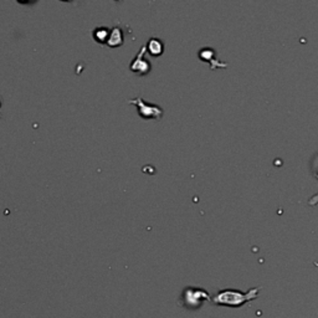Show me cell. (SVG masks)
<instances>
[{"instance_id":"obj_3","label":"cell","mask_w":318,"mask_h":318,"mask_svg":"<svg viewBox=\"0 0 318 318\" xmlns=\"http://www.w3.org/2000/svg\"><path fill=\"white\" fill-rule=\"evenodd\" d=\"M128 103L135 104L137 107L138 115L143 119H161L163 117L164 111L161 106L154 103H148L141 96L128 99Z\"/></svg>"},{"instance_id":"obj_8","label":"cell","mask_w":318,"mask_h":318,"mask_svg":"<svg viewBox=\"0 0 318 318\" xmlns=\"http://www.w3.org/2000/svg\"><path fill=\"white\" fill-rule=\"evenodd\" d=\"M309 168H311L312 175H313V177L318 180V152L313 155V157H312L311 162H309ZM317 204H318V193L308 200L309 206H314V205H317Z\"/></svg>"},{"instance_id":"obj_4","label":"cell","mask_w":318,"mask_h":318,"mask_svg":"<svg viewBox=\"0 0 318 318\" xmlns=\"http://www.w3.org/2000/svg\"><path fill=\"white\" fill-rule=\"evenodd\" d=\"M146 52H147V47H146V45H143V46L141 47V50H139V52L137 54V56L132 60V62H130V65H129V70L132 71V72L137 73V75L139 76L148 75V73L150 72V70H152V65H150V62L144 58Z\"/></svg>"},{"instance_id":"obj_9","label":"cell","mask_w":318,"mask_h":318,"mask_svg":"<svg viewBox=\"0 0 318 318\" xmlns=\"http://www.w3.org/2000/svg\"><path fill=\"white\" fill-rule=\"evenodd\" d=\"M110 34H111L110 28L99 26L93 30L92 35H93V39H95L97 42H99V44H107V41H109V38H110Z\"/></svg>"},{"instance_id":"obj_2","label":"cell","mask_w":318,"mask_h":318,"mask_svg":"<svg viewBox=\"0 0 318 318\" xmlns=\"http://www.w3.org/2000/svg\"><path fill=\"white\" fill-rule=\"evenodd\" d=\"M208 291L200 287H186L181 294V305L188 309H198L204 305V302L210 301Z\"/></svg>"},{"instance_id":"obj_5","label":"cell","mask_w":318,"mask_h":318,"mask_svg":"<svg viewBox=\"0 0 318 318\" xmlns=\"http://www.w3.org/2000/svg\"><path fill=\"white\" fill-rule=\"evenodd\" d=\"M198 56L200 58L201 61L209 62L210 67H211L213 70H215L217 67L226 66V64H220V62L218 61L217 58H215V51L214 49H211V47H203V49H200V51L198 52Z\"/></svg>"},{"instance_id":"obj_7","label":"cell","mask_w":318,"mask_h":318,"mask_svg":"<svg viewBox=\"0 0 318 318\" xmlns=\"http://www.w3.org/2000/svg\"><path fill=\"white\" fill-rule=\"evenodd\" d=\"M146 47L147 52H149L154 58H158L164 52V42L159 38H150L149 41L147 42Z\"/></svg>"},{"instance_id":"obj_1","label":"cell","mask_w":318,"mask_h":318,"mask_svg":"<svg viewBox=\"0 0 318 318\" xmlns=\"http://www.w3.org/2000/svg\"><path fill=\"white\" fill-rule=\"evenodd\" d=\"M260 291L261 287H252L248 289L246 292L240 291V289L225 288L219 291L218 294L211 298V301L213 303L217 306L237 308L258 298Z\"/></svg>"},{"instance_id":"obj_6","label":"cell","mask_w":318,"mask_h":318,"mask_svg":"<svg viewBox=\"0 0 318 318\" xmlns=\"http://www.w3.org/2000/svg\"><path fill=\"white\" fill-rule=\"evenodd\" d=\"M124 42V34L121 26H115L111 29V34L109 41H107V46L109 47H119L122 46Z\"/></svg>"},{"instance_id":"obj_10","label":"cell","mask_w":318,"mask_h":318,"mask_svg":"<svg viewBox=\"0 0 318 318\" xmlns=\"http://www.w3.org/2000/svg\"><path fill=\"white\" fill-rule=\"evenodd\" d=\"M0 107H2V97H0ZM2 117V116H0Z\"/></svg>"}]
</instances>
